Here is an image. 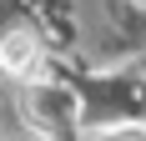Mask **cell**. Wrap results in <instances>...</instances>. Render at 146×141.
<instances>
[{"label":"cell","instance_id":"6da1fadb","mask_svg":"<svg viewBox=\"0 0 146 141\" xmlns=\"http://www.w3.org/2000/svg\"><path fill=\"white\" fill-rule=\"evenodd\" d=\"M45 66V45L35 30H5L0 35V70L15 81H35Z\"/></svg>","mask_w":146,"mask_h":141}]
</instances>
